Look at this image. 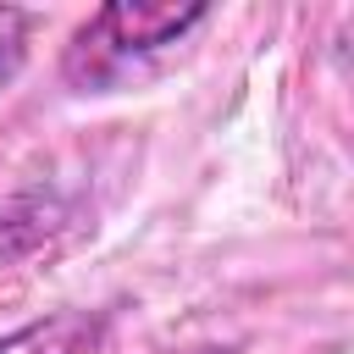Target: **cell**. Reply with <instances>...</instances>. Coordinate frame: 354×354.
Listing matches in <instances>:
<instances>
[{"instance_id": "4", "label": "cell", "mask_w": 354, "mask_h": 354, "mask_svg": "<svg viewBox=\"0 0 354 354\" xmlns=\"http://www.w3.org/2000/svg\"><path fill=\"white\" fill-rule=\"evenodd\" d=\"M33 11H22V6H0V94L17 83V72H22V61H28V33H33Z\"/></svg>"}, {"instance_id": "3", "label": "cell", "mask_w": 354, "mask_h": 354, "mask_svg": "<svg viewBox=\"0 0 354 354\" xmlns=\"http://www.w3.org/2000/svg\"><path fill=\"white\" fill-rule=\"evenodd\" d=\"M55 227H61V210L44 205V199L6 205V210H0V271L17 266V260H28L33 249H44Z\"/></svg>"}, {"instance_id": "1", "label": "cell", "mask_w": 354, "mask_h": 354, "mask_svg": "<svg viewBox=\"0 0 354 354\" xmlns=\"http://www.w3.org/2000/svg\"><path fill=\"white\" fill-rule=\"evenodd\" d=\"M210 17V6H177V0H111L100 6L72 44L61 50V77L83 94L116 88L122 77L144 72L155 55H166L171 44H183L199 22Z\"/></svg>"}, {"instance_id": "5", "label": "cell", "mask_w": 354, "mask_h": 354, "mask_svg": "<svg viewBox=\"0 0 354 354\" xmlns=\"http://www.w3.org/2000/svg\"><path fill=\"white\" fill-rule=\"evenodd\" d=\"M183 354H232V348H183Z\"/></svg>"}, {"instance_id": "2", "label": "cell", "mask_w": 354, "mask_h": 354, "mask_svg": "<svg viewBox=\"0 0 354 354\" xmlns=\"http://www.w3.org/2000/svg\"><path fill=\"white\" fill-rule=\"evenodd\" d=\"M105 332V321L94 310H55V315H39L17 332L0 337V354H83L94 348Z\"/></svg>"}]
</instances>
